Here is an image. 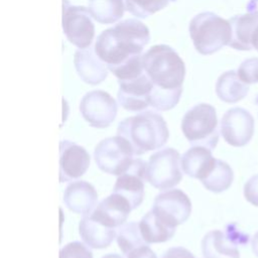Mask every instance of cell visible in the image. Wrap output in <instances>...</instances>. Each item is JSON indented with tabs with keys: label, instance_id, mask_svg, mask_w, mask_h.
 <instances>
[{
	"label": "cell",
	"instance_id": "cell-1",
	"mask_svg": "<svg viewBox=\"0 0 258 258\" xmlns=\"http://www.w3.org/2000/svg\"><path fill=\"white\" fill-rule=\"evenodd\" d=\"M149 40V29L144 23L137 19H126L102 31L94 48L109 71H112L142 55V50Z\"/></svg>",
	"mask_w": 258,
	"mask_h": 258
},
{
	"label": "cell",
	"instance_id": "cell-2",
	"mask_svg": "<svg viewBox=\"0 0 258 258\" xmlns=\"http://www.w3.org/2000/svg\"><path fill=\"white\" fill-rule=\"evenodd\" d=\"M117 135L124 137L135 155L161 148L168 140L169 131L163 117L153 111H144L122 120Z\"/></svg>",
	"mask_w": 258,
	"mask_h": 258
},
{
	"label": "cell",
	"instance_id": "cell-3",
	"mask_svg": "<svg viewBox=\"0 0 258 258\" xmlns=\"http://www.w3.org/2000/svg\"><path fill=\"white\" fill-rule=\"evenodd\" d=\"M145 74L154 86L166 90L182 88L185 64L178 53L169 45L156 44L142 54Z\"/></svg>",
	"mask_w": 258,
	"mask_h": 258
},
{
	"label": "cell",
	"instance_id": "cell-4",
	"mask_svg": "<svg viewBox=\"0 0 258 258\" xmlns=\"http://www.w3.org/2000/svg\"><path fill=\"white\" fill-rule=\"evenodd\" d=\"M188 31L197 51L203 55L213 54L229 45L232 38L230 21L210 11L194 16Z\"/></svg>",
	"mask_w": 258,
	"mask_h": 258
},
{
	"label": "cell",
	"instance_id": "cell-5",
	"mask_svg": "<svg viewBox=\"0 0 258 258\" xmlns=\"http://www.w3.org/2000/svg\"><path fill=\"white\" fill-rule=\"evenodd\" d=\"M181 131L191 146H204L214 150L219 141L215 107L201 103L190 108L182 117Z\"/></svg>",
	"mask_w": 258,
	"mask_h": 258
},
{
	"label": "cell",
	"instance_id": "cell-6",
	"mask_svg": "<svg viewBox=\"0 0 258 258\" xmlns=\"http://www.w3.org/2000/svg\"><path fill=\"white\" fill-rule=\"evenodd\" d=\"M134 155L131 144L120 135L103 139L94 150L97 166L105 173L118 176L129 168Z\"/></svg>",
	"mask_w": 258,
	"mask_h": 258
},
{
	"label": "cell",
	"instance_id": "cell-7",
	"mask_svg": "<svg viewBox=\"0 0 258 258\" xmlns=\"http://www.w3.org/2000/svg\"><path fill=\"white\" fill-rule=\"evenodd\" d=\"M180 168L178 151L171 147L163 148L149 157L146 166V180L158 189H170L182 178Z\"/></svg>",
	"mask_w": 258,
	"mask_h": 258
},
{
	"label": "cell",
	"instance_id": "cell-8",
	"mask_svg": "<svg viewBox=\"0 0 258 258\" xmlns=\"http://www.w3.org/2000/svg\"><path fill=\"white\" fill-rule=\"evenodd\" d=\"M92 15L84 6L72 5L62 1V30L68 40L78 48L91 46L95 36Z\"/></svg>",
	"mask_w": 258,
	"mask_h": 258
},
{
	"label": "cell",
	"instance_id": "cell-9",
	"mask_svg": "<svg viewBox=\"0 0 258 258\" xmlns=\"http://www.w3.org/2000/svg\"><path fill=\"white\" fill-rule=\"evenodd\" d=\"M117 103L105 91L88 92L80 102V112L90 126L103 129L110 126L117 116Z\"/></svg>",
	"mask_w": 258,
	"mask_h": 258
},
{
	"label": "cell",
	"instance_id": "cell-10",
	"mask_svg": "<svg viewBox=\"0 0 258 258\" xmlns=\"http://www.w3.org/2000/svg\"><path fill=\"white\" fill-rule=\"evenodd\" d=\"M151 211L164 222L176 228L189 218L191 202L181 189H168L155 197Z\"/></svg>",
	"mask_w": 258,
	"mask_h": 258
},
{
	"label": "cell",
	"instance_id": "cell-11",
	"mask_svg": "<svg viewBox=\"0 0 258 258\" xmlns=\"http://www.w3.org/2000/svg\"><path fill=\"white\" fill-rule=\"evenodd\" d=\"M255 121L249 111L241 107L231 108L221 119L220 132L224 140L234 146L242 147L249 143L254 134Z\"/></svg>",
	"mask_w": 258,
	"mask_h": 258
},
{
	"label": "cell",
	"instance_id": "cell-12",
	"mask_svg": "<svg viewBox=\"0 0 258 258\" xmlns=\"http://www.w3.org/2000/svg\"><path fill=\"white\" fill-rule=\"evenodd\" d=\"M117 99L120 106L131 112H140L147 109L153 83L143 72L141 75L128 79L119 80Z\"/></svg>",
	"mask_w": 258,
	"mask_h": 258
},
{
	"label": "cell",
	"instance_id": "cell-13",
	"mask_svg": "<svg viewBox=\"0 0 258 258\" xmlns=\"http://www.w3.org/2000/svg\"><path fill=\"white\" fill-rule=\"evenodd\" d=\"M147 162L140 158H134L129 168L118 176L113 192L125 198L132 210L138 208L144 198V181L146 180Z\"/></svg>",
	"mask_w": 258,
	"mask_h": 258
},
{
	"label": "cell",
	"instance_id": "cell-14",
	"mask_svg": "<svg viewBox=\"0 0 258 258\" xmlns=\"http://www.w3.org/2000/svg\"><path fill=\"white\" fill-rule=\"evenodd\" d=\"M91 157L81 145L62 140L59 142V182L75 180L88 170Z\"/></svg>",
	"mask_w": 258,
	"mask_h": 258
},
{
	"label": "cell",
	"instance_id": "cell-15",
	"mask_svg": "<svg viewBox=\"0 0 258 258\" xmlns=\"http://www.w3.org/2000/svg\"><path fill=\"white\" fill-rule=\"evenodd\" d=\"M75 69L83 82L89 85H99L108 77L107 64L98 56L95 48H79L74 55Z\"/></svg>",
	"mask_w": 258,
	"mask_h": 258
},
{
	"label": "cell",
	"instance_id": "cell-16",
	"mask_svg": "<svg viewBox=\"0 0 258 258\" xmlns=\"http://www.w3.org/2000/svg\"><path fill=\"white\" fill-rule=\"evenodd\" d=\"M132 211L130 203L122 196L112 192L96 206L91 216L110 228H119L127 221Z\"/></svg>",
	"mask_w": 258,
	"mask_h": 258
},
{
	"label": "cell",
	"instance_id": "cell-17",
	"mask_svg": "<svg viewBox=\"0 0 258 258\" xmlns=\"http://www.w3.org/2000/svg\"><path fill=\"white\" fill-rule=\"evenodd\" d=\"M62 201L70 211L76 214L88 215L97 206L98 194L88 181L77 180L66 187Z\"/></svg>",
	"mask_w": 258,
	"mask_h": 258
},
{
	"label": "cell",
	"instance_id": "cell-18",
	"mask_svg": "<svg viewBox=\"0 0 258 258\" xmlns=\"http://www.w3.org/2000/svg\"><path fill=\"white\" fill-rule=\"evenodd\" d=\"M217 158L204 146H191L180 157L181 170L188 176L203 180L214 168Z\"/></svg>",
	"mask_w": 258,
	"mask_h": 258
},
{
	"label": "cell",
	"instance_id": "cell-19",
	"mask_svg": "<svg viewBox=\"0 0 258 258\" xmlns=\"http://www.w3.org/2000/svg\"><path fill=\"white\" fill-rule=\"evenodd\" d=\"M79 234L90 248L104 249L116 238V231L94 219L91 214L85 215L79 223Z\"/></svg>",
	"mask_w": 258,
	"mask_h": 258
},
{
	"label": "cell",
	"instance_id": "cell-20",
	"mask_svg": "<svg viewBox=\"0 0 258 258\" xmlns=\"http://www.w3.org/2000/svg\"><path fill=\"white\" fill-rule=\"evenodd\" d=\"M232 27V38L229 43L237 50H251L252 37L258 26V11H249L229 19Z\"/></svg>",
	"mask_w": 258,
	"mask_h": 258
},
{
	"label": "cell",
	"instance_id": "cell-21",
	"mask_svg": "<svg viewBox=\"0 0 258 258\" xmlns=\"http://www.w3.org/2000/svg\"><path fill=\"white\" fill-rule=\"evenodd\" d=\"M204 258H240L237 242L220 230L208 232L202 240Z\"/></svg>",
	"mask_w": 258,
	"mask_h": 258
},
{
	"label": "cell",
	"instance_id": "cell-22",
	"mask_svg": "<svg viewBox=\"0 0 258 258\" xmlns=\"http://www.w3.org/2000/svg\"><path fill=\"white\" fill-rule=\"evenodd\" d=\"M139 229L143 240L147 244H151L163 243L170 240L176 228L164 222L154 212L149 211L140 220Z\"/></svg>",
	"mask_w": 258,
	"mask_h": 258
},
{
	"label": "cell",
	"instance_id": "cell-23",
	"mask_svg": "<svg viewBox=\"0 0 258 258\" xmlns=\"http://www.w3.org/2000/svg\"><path fill=\"white\" fill-rule=\"evenodd\" d=\"M249 92V85L244 83L235 71L223 73L216 83V94L225 103H237Z\"/></svg>",
	"mask_w": 258,
	"mask_h": 258
},
{
	"label": "cell",
	"instance_id": "cell-24",
	"mask_svg": "<svg viewBox=\"0 0 258 258\" xmlns=\"http://www.w3.org/2000/svg\"><path fill=\"white\" fill-rule=\"evenodd\" d=\"M88 10L101 24H112L122 18L125 10L123 0H89Z\"/></svg>",
	"mask_w": 258,
	"mask_h": 258
},
{
	"label": "cell",
	"instance_id": "cell-25",
	"mask_svg": "<svg viewBox=\"0 0 258 258\" xmlns=\"http://www.w3.org/2000/svg\"><path fill=\"white\" fill-rule=\"evenodd\" d=\"M234 180L232 167L225 161L217 159L212 171L201 182L210 191L219 194L227 190Z\"/></svg>",
	"mask_w": 258,
	"mask_h": 258
},
{
	"label": "cell",
	"instance_id": "cell-26",
	"mask_svg": "<svg viewBox=\"0 0 258 258\" xmlns=\"http://www.w3.org/2000/svg\"><path fill=\"white\" fill-rule=\"evenodd\" d=\"M117 244L123 254L127 255L133 249L147 244L141 235L139 224L136 222H128L118 228L116 235Z\"/></svg>",
	"mask_w": 258,
	"mask_h": 258
},
{
	"label": "cell",
	"instance_id": "cell-27",
	"mask_svg": "<svg viewBox=\"0 0 258 258\" xmlns=\"http://www.w3.org/2000/svg\"><path fill=\"white\" fill-rule=\"evenodd\" d=\"M181 93L182 88L166 90L153 85L149 97V105L157 111H168L178 104Z\"/></svg>",
	"mask_w": 258,
	"mask_h": 258
},
{
	"label": "cell",
	"instance_id": "cell-28",
	"mask_svg": "<svg viewBox=\"0 0 258 258\" xmlns=\"http://www.w3.org/2000/svg\"><path fill=\"white\" fill-rule=\"evenodd\" d=\"M173 0H124L125 9L137 18H146L165 8Z\"/></svg>",
	"mask_w": 258,
	"mask_h": 258
},
{
	"label": "cell",
	"instance_id": "cell-29",
	"mask_svg": "<svg viewBox=\"0 0 258 258\" xmlns=\"http://www.w3.org/2000/svg\"><path fill=\"white\" fill-rule=\"evenodd\" d=\"M237 74L239 78L246 84L258 83V57L247 58L239 66Z\"/></svg>",
	"mask_w": 258,
	"mask_h": 258
},
{
	"label": "cell",
	"instance_id": "cell-30",
	"mask_svg": "<svg viewBox=\"0 0 258 258\" xmlns=\"http://www.w3.org/2000/svg\"><path fill=\"white\" fill-rule=\"evenodd\" d=\"M59 258H93V253L87 244L74 241L59 250Z\"/></svg>",
	"mask_w": 258,
	"mask_h": 258
},
{
	"label": "cell",
	"instance_id": "cell-31",
	"mask_svg": "<svg viewBox=\"0 0 258 258\" xmlns=\"http://www.w3.org/2000/svg\"><path fill=\"white\" fill-rule=\"evenodd\" d=\"M244 197L247 202L258 207V173L251 176L244 184Z\"/></svg>",
	"mask_w": 258,
	"mask_h": 258
},
{
	"label": "cell",
	"instance_id": "cell-32",
	"mask_svg": "<svg viewBox=\"0 0 258 258\" xmlns=\"http://www.w3.org/2000/svg\"><path fill=\"white\" fill-rule=\"evenodd\" d=\"M126 258H157V256L147 244H143L130 251Z\"/></svg>",
	"mask_w": 258,
	"mask_h": 258
},
{
	"label": "cell",
	"instance_id": "cell-33",
	"mask_svg": "<svg viewBox=\"0 0 258 258\" xmlns=\"http://www.w3.org/2000/svg\"><path fill=\"white\" fill-rule=\"evenodd\" d=\"M161 258H196L194 254L183 247H172L164 252Z\"/></svg>",
	"mask_w": 258,
	"mask_h": 258
},
{
	"label": "cell",
	"instance_id": "cell-34",
	"mask_svg": "<svg viewBox=\"0 0 258 258\" xmlns=\"http://www.w3.org/2000/svg\"><path fill=\"white\" fill-rule=\"evenodd\" d=\"M251 248L252 252L256 257H258V232H256L251 240Z\"/></svg>",
	"mask_w": 258,
	"mask_h": 258
},
{
	"label": "cell",
	"instance_id": "cell-35",
	"mask_svg": "<svg viewBox=\"0 0 258 258\" xmlns=\"http://www.w3.org/2000/svg\"><path fill=\"white\" fill-rule=\"evenodd\" d=\"M252 47L258 51V26L255 29V32L252 37Z\"/></svg>",
	"mask_w": 258,
	"mask_h": 258
},
{
	"label": "cell",
	"instance_id": "cell-36",
	"mask_svg": "<svg viewBox=\"0 0 258 258\" xmlns=\"http://www.w3.org/2000/svg\"><path fill=\"white\" fill-rule=\"evenodd\" d=\"M102 258H123V257L120 256L119 254H116V253H110V254H107V255L103 256Z\"/></svg>",
	"mask_w": 258,
	"mask_h": 258
},
{
	"label": "cell",
	"instance_id": "cell-37",
	"mask_svg": "<svg viewBox=\"0 0 258 258\" xmlns=\"http://www.w3.org/2000/svg\"><path fill=\"white\" fill-rule=\"evenodd\" d=\"M255 103H256V105L258 106V95H257V97H256V99H255Z\"/></svg>",
	"mask_w": 258,
	"mask_h": 258
},
{
	"label": "cell",
	"instance_id": "cell-38",
	"mask_svg": "<svg viewBox=\"0 0 258 258\" xmlns=\"http://www.w3.org/2000/svg\"><path fill=\"white\" fill-rule=\"evenodd\" d=\"M253 1H258V0H253Z\"/></svg>",
	"mask_w": 258,
	"mask_h": 258
}]
</instances>
